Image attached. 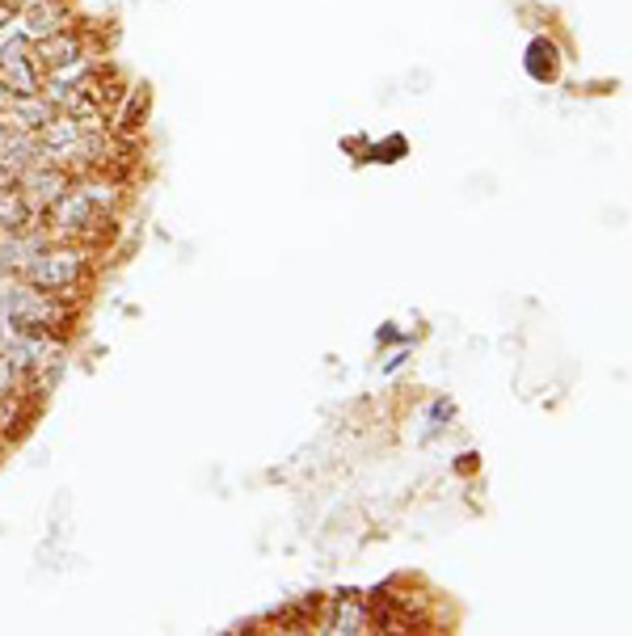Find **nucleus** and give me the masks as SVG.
I'll list each match as a JSON object with an SVG mask.
<instances>
[{"instance_id":"obj_8","label":"nucleus","mask_w":632,"mask_h":636,"mask_svg":"<svg viewBox=\"0 0 632 636\" xmlns=\"http://www.w3.org/2000/svg\"><path fill=\"white\" fill-rule=\"evenodd\" d=\"M51 115H56V106L42 94H18L4 110L9 127H18V131H42L51 123Z\"/></svg>"},{"instance_id":"obj_5","label":"nucleus","mask_w":632,"mask_h":636,"mask_svg":"<svg viewBox=\"0 0 632 636\" xmlns=\"http://www.w3.org/2000/svg\"><path fill=\"white\" fill-rule=\"evenodd\" d=\"M18 35L30 42H42L59 35V30H68L72 26V9L64 4V0H30V4H21L18 9Z\"/></svg>"},{"instance_id":"obj_6","label":"nucleus","mask_w":632,"mask_h":636,"mask_svg":"<svg viewBox=\"0 0 632 636\" xmlns=\"http://www.w3.org/2000/svg\"><path fill=\"white\" fill-rule=\"evenodd\" d=\"M101 219L106 212H97L94 203L80 194V186L59 198L56 207H51V224H56V236H80V232H94L101 228Z\"/></svg>"},{"instance_id":"obj_14","label":"nucleus","mask_w":632,"mask_h":636,"mask_svg":"<svg viewBox=\"0 0 632 636\" xmlns=\"http://www.w3.org/2000/svg\"><path fill=\"white\" fill-rule=\"evenodd\" d=\"M527 72L536 80H553L556 77V47L548 39H536L527 47Z\"/></svg>"},{"instance_id":"obj_3","label":"nucleus","mask_w":632,"mask_h":636,"mask_svg":"<svg viewBox=\"0 0 632 636\" xmlns=\"http://www.w3.org/2000/svg\"><path fill=\"white\" fill-rule=\"evenodd\" d=\"M13 186H18V194L26 198V207L35 215H42L72 190V174H68V169H56V165H30V169H21Z\"/></svg>"},{"instance_id":"obj_17","label":"nucleus","mask_w":632,"mask_h":636,"mask_svg":"<svg viewBox=\"0 0 632 636\" xmlns=\"http://www.w3.org/2000/svg\"><path fill=\"white\" fill-rule=\"evenodd\" d=\"M13 89H9V85H4V80H0V115H4V110H9V101H13Z\"/></svg>"},{"instance_id":"obj_19","label":"nucleus","mask_w":632,"mask_h":636,"mask_svg":"<svg viewBox=\"0 0 632 636\" xmlns=\"http://www.w3.org/2000/svg\"><path fill=\"white\" fill-rule=\"evenodd\" d=\"M9 21H13V9H4V4H0V30H4Z\"/></svg>"},{"instance_id":"obj_10","label":"nucleus","mask_w":632,"mask_h":636,"mask_svg":"<svg viewBox=\"0 0 632 636\" xmlns=\"http://www.w3.org/2000/svg\"><path fill=\"white\" fill-rule=\"evenodd\" d=\"M321 633L363 636V633H376V628H371V611H367L359 598H338V603H333V616L325 619Z\"/></svg>"},{"instance_id":"obj_21","label":"nucleus","mask_w":632,"mask_h":636,"mask_svg":"<svg viewBox=\"0 0 632 636\" xmlns=\"http://www.w3.org/2000/svg\"><path fill=\"white\" fill-rule=\"evenodd\" d=\"M0 4H4V9H13V13H18L21 4H30V0H0Z\"/></svg>"},{"instance_id":"obj_11","label":"nucleus","mask_w":632,"mask_h":636,"mask_svg":"<svg viewBox=\"0 0 632 636\" xmlns=\"http://www.w3.org/2000/svg\"><path fill=\"white\" fill-rule=\"evenodd\" d=\"M0 80H4L13 94H39L42 89V72L35 68V56L30 59H4V63H0Z\"/></svg>"},{"instance_id":"obj_13","label":"nucleus","mask_w":632,"mask_h":636,"mask_svg":"<svg viewBox=\"0 0 632 636\" xmlns=\"http://www.w3.org/2000/svg\"><path fill=\"white\" fill-rule=\"evenodd\" d=\"M80 194L94 203L97 212H106V215L115 212L118 198H123V190H118L110 177H85V182H80Z\"/></svg>"},{"instance_id":"obj_1","label":"nucleus","mask_w":632,"mask_h":636,"mask_svg":"<svg viewBox=\"0 0 632 636\" xmlns=\"http://www.w3.org/2000/svg\"><path fill=\"white\" fill-rule=\"evenodd\" d=\"M0 312L13 329H26V333H56L72 309L64 304V295H51V291L30 287L26 278H4L0 283Z\"/></svg>"},{"instance_id":"obj_20","label":"nucleus","mask_w":632,"mask_h":636,"mask_svg":"<svg viewBox=\"0 0 632 636\" xmlns=\"http://www.w3.org/2000/svg\"><path fill=\"white\" fill-rule=\"evenodd\" d=\"M9 131H13V127H9V118L0 115V144H4V136H9Z\"/></svg>"},{"instance_id":"obj_18","label":"nucleus","mask_w":632,"mask_h":636,"mask_svg":"<svg viewBox=\"0 0 632 636\" xmlns=\"http://www.w3.org/2000/svg\"><path fill=\"white\" fill-rule=\"evenodd\" d=\"M13 182H18V174H9V169H4V165H0V190H9V186H13Z\"/></svg>"},{"instance_id":"obj_7","label":"nucleus","mask_w":632,"mask_h":636,"mask_svg":"<svg viewBox=\"0 0 632 636\" xmlns=\"http://www.w3.org/2000/svg\"><path fill=\"white\" fill-rule=\"evenodd\" d=\"M0 165L9 169V174H21V169H30V165H42V139L39 131H9L4 144H0Z\"/></svg>"},{"instance_id":"obj_12","label":"nucleus","mask_w":632,"mask_h":636,"mask_svg":"<svg viewBox=\"0 0 632 636\" xmlns=\"http://www.w3.org/2000/svg\"><path fill=\"white\" fill-rule=\"evenodd\" d=\"M39 215L26 207V198L18 194V186H9V190H0V228H26V224H35Z\"/></svg>"},{"instance_id":"obj_2","label":"nucleus","mask_w":632,"mask_h":636,"mask_svg":"<svg viewBox=\"0 0 632 636\" xmlns=\"http://www.w3.org/2000/svg\"><path fill=\"white\" fill-rule=\"evenodd\" d=\"M85 271H89V253L80 249V245H47L21 278L30 287L51 291V295H72L77 283L85 278Z\"/></svg>"},{"instance_id":"obj_16","label":"nucleus","mask_w":632,"mask_h":636,"mask_svg":"<svg viewBox=\"0 0 632 636\" xmlns=\"http://www.w3.org/2000/svg\"><path fill=\"white\" fill-rule=\"evenodd\" d=\"M21 380H26V375H21L18 366L0 354V397H13V392H21Z\"/></svg>"},{"instance_id":"obj_9","label":"nucleus","mask_w":632,"mask_h":636,"mask_svg":"<svg viewBox=\"0 0 632 636\" xmlns=\"http://www.w3.org/2000/svg\"><path fill=\"white\" fill-rule=\"evenodd\" d=\"M80 56H85V51H80V39L72 26L59 30V35H51V39L35 42V68H39V72H51V68L72 63V59H80Z\"/></svg>"},{"instance_id":"obj_15","label":"nucleus","mask_w":632,"mask_h":636,"mask_svg":"<svg viewBox=\"0 0 632 636\" xmlns=\"http://www.w3.org/2000/svg\"><path fill=\"white\" fill-rule=\"evenodd\" d=\"M148 115V89H132L127 94V106L115 115L118 131H139V118Z\"/></svg>"},{"instance_id":"obj_4","label":"nucleus","mask_w":632,"mask_h":636,"mask_svg":"<svg viewBox=\"0 0 632 636\" xmlns=\"http://www.w3.org/2000/svg\"><path fill=\"white\" fill-rule=\"evenodd\" d=\"M47 245H51V232H42V224L0 228V274L4 278H21Z\"/></svg>"}]
</instances>
